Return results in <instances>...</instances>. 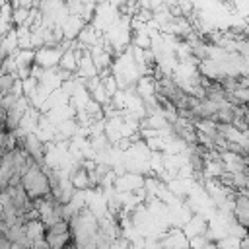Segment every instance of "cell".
Listing matches in <instances>:
<instances>
[{
    "mask_svg": "<svg viewBox=\"0 0 249 249\" xmlns=\"http://www.w3.org/2000/svg\"><path fill=\"white\" fill-rule=\"evenodd\" d=\"M19 185L25 189V193L29 195V198H37V196H45L51 193L49 187V179L43 171V167L39 165H29L21 177H19Z\"/></svg>",
    "mask_w": 249,
    "mask_h": 249,
    "instance_id": "obj_1",
    "label": "cell"
},
{
    "mask_svg": "<svg viewBox=\"0 0 249 249\" xmlns=\"http://www.w3.org/2000/svg\"><path fill=\"white\" fill-rule=\"evenodd\" d=\"M60 51L58 47H41L37 53H35V58L33 62L41 68H53L58 64V58H60Z\"/></svg>",
    "mask_w": 249,
    "mask_h": 249,
    "instance_id": "obj_2",
    "label": "cell"
},
{
    "mask_svg": "<svg viewBox=\"0 0 249 249\" xmlns=\"http://www.w3.org/2000/svg\"><path fill=\"white\" fill-rule=\"evenodd\" d=\"M18 74H10V72H0V93H10L14 91L16 84H18Z\"/></svg>",
    "mask_w": 249,
    "mask_h": 249,
    "instance_id": "obj_3",
    "label": "cell"
},
{
    "mask_svg": "<svg viewBox=\"0 0 249 249\" xmlns=\"http://www.w3.org/2000/svg\"><path fill=\"white\" fill-rule=\"evenodd\" d=\"M0 97H2V93H0Z\"/></svg>",
    "mask_w": 249,
    "mask_h": 249,
    "instance_id": "obj_4",
    "label": "cell"
}]
</instances>
